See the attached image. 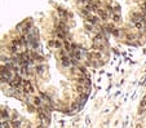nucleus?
I'll return each mask as SVG.
<instances>
[{
    "label": "nucleus",
    "instance_id": "4",
    "mask_svg": "<svg viewBox=\"0 0 146 128\" xmlns=\"http://www.w3.org/2000/svg\"><path fill=\"white\" fill-rule=\"evenodd\" d=\"M61 64H62V66H65V67H69L70 65H71V60H70L64 52H62V56H61Z\"/></svg>",
    "mask_w": 146,
    "mask_h": 128
},
{
    "label": "nucleus",
    "instance_id": "2",
    "mask_svg": "<svg viewBox=\"0 0 146 128\" xmlns=\"http://www.w3.org/2000/svg\"><path fill=\"white\" fill-rule=\"evenodd\" d=\"M9 84H11L13 88H19V87L23 86V80L21 79V76H14V78L9 82Z\"/></svg>",
    "mask_w": 146,
    "mask_h": 128
},
{
    "label": "nucleus",
    "instance_id": "7",
    "mask_svg": "<svg viewBox=\"0 0 146 128\" xmlns=\"http://www.w3.org/2000/svg\"><path fill=\"white\" fill-rule=\"evenodd\" d=\"M36 72H38L39 75H43L45 72V67L43 66V65H39V66H36Z\"/></svg>",
    "mask_w": 146,
    "mask_h": 128
},
{
    "label": "nucleus",
    "instance_id": "1",
    "mask_svg": "<svg viewBox=\"0 0 146 128\" xmlns=\"http://www.w3.org/2000/svg\"><path fill=\"white\" fill-rule=\"evenodd\" d=\"M13 74H12V70L8 69L7 66H3L0 67V79H1V82H11L12 79H13Z\"/></svg>",
    "mask_w": 146,
    "mask_h": 128
},
{
    "label": "nucleus",
    "instance_id": "8",
    "mask_svg": "<svg viewBox=\"0 0 146 128\" xmlns=\"http://www.w3.org/2000/svg\"><path fill=\"white\" fill-rule=\"evenodd\" d=\"M58 13H60V16L62 17V18H65V17H66V12H65L62 8H58Z\"/></svg>",
    "mask_w": 146,
    "mask_h": 128
},
{
    "label": "nucleus",
    "instance_id": "5",
    "mask_svg": "<svg viewBox=\"0 0 146 128\" xmlns=\"http://www.w3.org/2000/svg\"><path fill=\"white\" fill-rule=\"evenodd\" d=\"M49 47L50 48H54V49H60V48L62 47V43H61L58 39H52L49 42Z\"/></svg>",
    "mask_w": 146,
    "mask_h": 128
},
{
    "label": "nucleus",
    "instance_id": "3",
    "mask_svg": "<svg viewBox=\"0 0 146 128\" xmlns=\"http://www.w3.org/2000/svg\"><path fill=\"white\" fill-rule=\"evenodd\" d=\"M23 91L22 92H25V93H33L34 92V87H33V84L30 83V82H27V80H25L23 82Z\"/></svg>",
    "mask_w": 146,
    "mask_h": 128
},
{
    "label": "nucleus",
    "instance_id": "6",
    "mask_svg": "<svg viewBox=\"0 0 146 128\" xmlns=\"http://www.w3.org/2000/svg\"><path fill=\"white\" fill-rule=\"evenodd\" d=\"M41 102H43V101H41V97H39V96H35V97H34V100H33V103L35 106H38V107H40L41 106Z\"/></svg>",
    "mask_w": 146,
    "mask_h": 128
}]
</instances>
